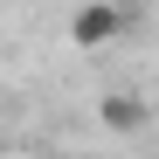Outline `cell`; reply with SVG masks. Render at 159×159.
<instances>
[{"instance_id": "6da1fadb", "label": "cell", "mask_w": 159, "mask_h": 159, "mask_svg": "<svg viewBox=\"0 0 159 159\" xmlns=\"http://www.w3.org/2000/svg\"><path fill=\"white\" fill-rule=\"evenodd\" d=\"M118 21H125V7H111V0H90V7L76 14V28H69V35L83 42V48H97V42H111V35H118Z\"/></svg>"}, {"instance_id": "7a4b0ae2", "label": "cell", "mask_w": 159, "mask_h": 159, "mask_svg": "<svg viewBox=\"0 0 159 159\" xmlns=\"http://www.w3.org/2000/svg\"><path fill=\"white\" fill-rule=\"evenodd\" d=\"M111 7H131V0H111Z\"/></svg>"}]
</instances>
